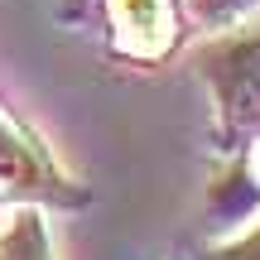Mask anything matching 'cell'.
I'll use <instances>...</instances> for the list:
<instances>
[{
	"label": "cell",
	"mask_w": 260,
	"mask_h": 260,
	"mask_svg": "<svg viewBox=\"0 0 260 260\" xmlns=\"http://www.w3.org/2000/svg\"><path fill=\"white\" fill-rule=\"evenodd\" d=\"M111 24H116V39L140 58L164 53L174 39L169 0H111Z\"/></svg>",
	"instance_id": "6da1fadb"
},
{
	"label": "cell",
	"mask_w": 260,
	"mask_h": 260,
	"mask_svg": "<svg viewBox=\"0 0 260 260\" xmlns=\"http://www.w3.org/2000/svg\"><path fill=\"white\" fill-rule=\"evenodd\" d=\"M0 188H39V193H58V178L48 159L19 135L15 125L0 121Z\"/></svg>",
	"instance_id": "7a4b0ae2"
},
{
	"label": "cell",
	"mask_w": 260,
	"mask_h": 260,
	"mask_svg": "<svg viewBox=\"0 0 260 260\" xmlns=\"http://www.w3.org/2000/svg\"><path fill=\"white\" fill-rule=\"evenodd\" d=\"M0 260H48V236L39 212H15L0 226Z\"/></svg>",
	"instance_id": "3957f363"
},
{
	"label": "cell",
	"mask_w": 260,
	"mask_h": 260,
	"mask_svg": "<svg viewBox=\"0 0 260 260\" xmlns=\"http://www.w3.org/2000/svg\"><path fill=\"white\" fill-rule=\"evenodd\" d=\"M188 5H193L203 19H222V15H232L236 5H246V0H188Z\"/></svg>",
	"instance_id": "277c9868"
}]
</instances>
